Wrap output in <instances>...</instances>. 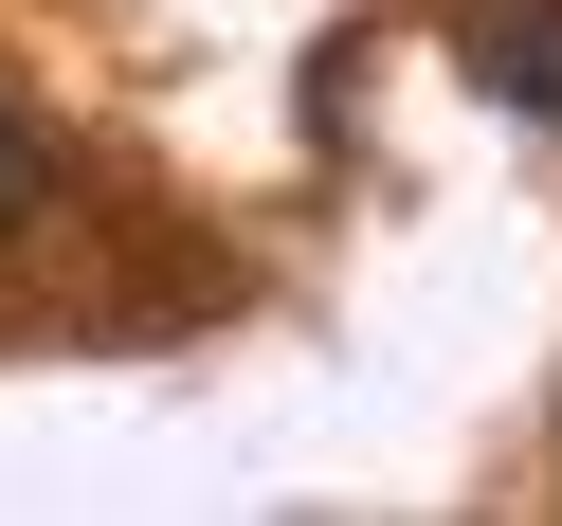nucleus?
I'll return each instance as SVG.
<instances>
[{"instance_id":"obj_1","label":"nucleus","mask_w":562,"mask_h":526,"mask_svg":"<svg viewBox=\"0 0 562 526\" xmlns=\"http://www.w3.org/2000/svg\"><path fill=\"white\" fill-rule=\"evenodd\" d=\"M490 91L562 110V0H508V19H490Z\"/></svg>"},{"instance_id":"obj_2","label":"nucleus","mask_w":562,"mask_h":526,"mask_svg":"<svg viewBox=\"0 0 562 526\" xmlns=\"http://www.w3.org/2000/svg\"><path fill=\"white\" fill-rule=\"evenodd\" d=\"M37 219V127H0V236Z\"/></svg>"}]
</instances>
